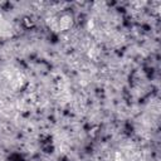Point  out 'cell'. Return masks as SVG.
<instances>
[{"label":"cell","instance_id":"6da1fadb","mask_svg":"<svg viewBox=\"0 0 161 161\" xmlns=\"http://www.w3.org/2000/svg\"><path fill=\"white\" fill-rule=\"evenodd\" d=\"M0 20H1V19H0ZM4 31H5V23H4V21H0V35H1Z\"/></svg>","mask_w":161,"mask_h":161}]
</instances>
